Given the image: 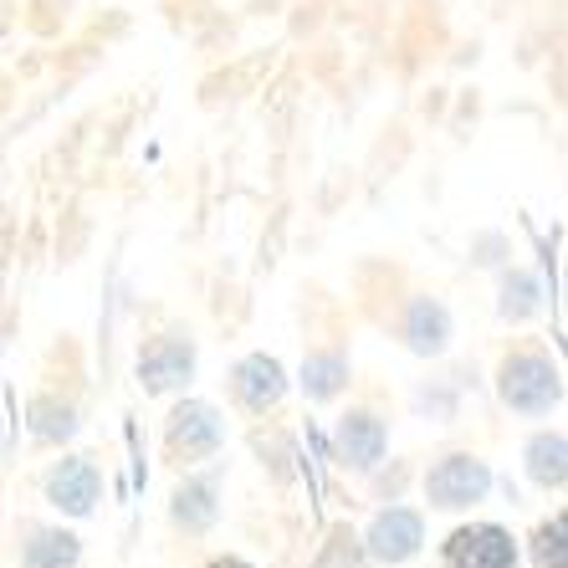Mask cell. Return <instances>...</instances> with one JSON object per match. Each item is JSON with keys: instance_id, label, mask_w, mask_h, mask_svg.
I'll return each mask as SVG.
<instances>
[{"instance_id": "ba28073f", "label": "cell", "mask_w": 568, "mask_h": 568, "mask_svg": "<svg viewBox=\"0 0 568 568\" xmlns=\"http://www.w3.org/2000/svg\"><path fill=\"white\" fill-rule=\"evenodd\" d=\"M384 450H389V425L374 410L338 415V425H333V462L344 466V471H358V476L379 471Z\"/></svg>"}, {"instance_id": "e0dca14e", "label": "cell", "mask_w": 568, "mask_h": 568, "mask_svg": "<svg viewBox=\"0 0 568 568\" xmlns=\"http://www.w3.org/2000/svg\"><path fill=\"white\" fill-rule=\"evenodd\" d=\"M369 542L358 538L354 528H333L328 538H323V548H317L313 568H369Z\"/></svg>"}, {"instance_id": "5bb4252c", "label": "cell", "mask_w": 568, "mask_h": 568, "mask_svg": "<svg viewBox=\"0 0 568 568\" xmlns=\"http://www.w3.org/2000/svg\"><path fill=\"white\" fill-rule=\"evenodd\" d=\"M82 538L67 528H27L21 538V568H78Z\"/></svg>"}, {"instance_id": "8fae6325", "label": "cell", "mask_w": 568, "mask_h": 568, "mask_svg": "<svg viewBox=\"0 0 568 568\" xmlns=\"http://www.w3.org/2000/svg\"><path fill=\"white\" fill-rule=\"evenodd\" d=\"M170 523L180 532H211L221 523V481L211 476H185L170 497Z\"/></svg>"}, {"instance_id": "52a82bcc", "label": "cell", "mask_w": 568, "mask_h": 568, "mask_svg": "<svg viewBox=\"0 0 568 568\" xmlns=\"http://www.w3.org/2000/svg\"><path fill=\"white\" fill-rule=\"evenodd\" d=\"M446 568H517V538L503 523H466L440 548Z\"/></svg>"}, {"instance_id": "3957f363", "label": "cell", "mask_w": 568, "mask_h": 568, "mask_svg": "<svg viewBox=\"0 0 568 568\" xmlns=\"http://www.w3.org/2000/svg\"><path fill=\"white\" fill-rule=\"evenodd\" d=\"M225 446V415L211 399H180L164 420V456L174 466H195Z\"/></svg>"}, {"instance_id": "ac0fdd59", "label": "cell", "mask_w": 568, "mask_h": 568, "mask_svg": "<svg viewBox=\"0 0 568 568\" xmlns=\"http://www.w3.org/2000/svg\"><path fill=\"white\" fill-rule=\"evenodd\" d=\"M72 430H78V420H72V410H57V405H47V399H37V405H31V436L37 440H67L72 436Z\"/></svg>"}, {"instance_id": "8992f818", "label": "cell", "mask_w": 568, "mask_h": 568, "mask_svg": "<svg viewBox=\"0 0 568 568\" xmlns=\"http://www.w3.org/2000/svg\"><path fill=\"white\" fill-rule=\"evenodd\" d=\"M41 491L62 517H93L98 503H103V471H98L93 456H62L47 471Z\"/></svg>"}, {"instance_id": "6da1fadb", "label": "cell", "mask_w": 568, "mask_h": 568, "mask_svg": "<svg viewBox=\"0 0 568 568\" xmlns=\"http://www.w3.org/2000/svg\"><path fill=\"white\" fill-rule=\"evenodd\" d=\"M497 399L513 415H528V420L554 415L558 399H564V374H558L554 354L538 344H523L513 354H503V364H497Z\"/></svg>"}, {"instance_id": "5b68a950", "label": "cell", "mask_w": 568, "mask_h": 568, "mask_svg": "<svg viewBox=\"0 0 568 568\" xmlns=\"http://www.w3.org/2000/svg\"><path fill=\"white\" fill-rule=\"evenodd\" d=\"M364 542H369L374 564H384V568L410 564L425 548V513L420 507H405V503L379 507V513L369 517V528H364Z\"/></svg>"}, {"instance_id": "2e32d148", "label": "cell", "mask_w": 568, "mask_h": 568, "mask_svg": "<svg viewBox=\"0 0 568 568\" xmlns=\"http://www.w3.org/2000/svg\"><path fill=\"white\" fill-rule=\"evenodd\" d=\"M528 554L532 568H568V507L538 523V532L528 538Z\"/></svg>"}, {"instance_id": "7a4b0ae2", "label": "cell", "mask_w": 568, "mask_h": 568, "mask_svg": "<svg viewBox=\"0 0 568 568\" xmlns=\"http://www.w3.org/2000/svg\"><path fill=\"white\" fill-rule=\"evenodd\" d=\"M491 491V466L471 450H446L430 471H425V503L436 513H471L476 503H487Z\"/></svg>"}, {"instance_id": "30bf717a", "label": "cell", "mask_w": 568, "mask_h": 568, "mask_svg": "<svg viewBox=\"0 0 568 568\" xmlns=\"http://www.w3.org/2000/svg\"><path fill=\"white\" fill-rule=\"evenodd\" d=\"M399 344L410 348V354L420 358H440L450 348V313L440 297H425V292H415L410 303H405V313H399Z\"/></svg>"}, {"instance_id": "9a60e30c", "label": "cell", "mask_w": 568, "mask_h": 568, "mask_svg": "<svg viewBox=\"0 0 568 568\" xmlns=\"http://www.w3.org/2000/svg\"><path fill=\"white\" fill-rule=\"evenodd\" d=\"M542 313V282L532 266H507L497 282V317L503 323H528Z\"/></svg>"}, {"instance_id": "ffe728a7", "label": "cell", "mask_w": 568, "mask_h": 568, "mask_svg": "<svg viewBox=\"0 0 568 568\" xmlns=\"http://www.w3.org/2000/svg\"><path fill=\"white\" fill-rule=\"evenodd\" d=\"M564 297H568V277H564Z\"/></svg>"}, {"instance_id": "d6986e66", "label": "cell", "mask_w": 568, "mask_h": 568, "mask_svg": "<svg viewBox=\"0 0 568 568\" xmlns=\"http://www.w3.org/2000/svg\"><path fill=\"white\" fill-rule=\"evenodd\" d=\"M205 568H252L246 558H236V554H225V558H215V564H205Z\"/></svg>"}, {"instance_id": "4fadbf2b", "label": "cell", "mask_w": 568, "mask_h": 568, "mask_svg": "<svg viewBox=\"0 0 568 568\" xmlns=\"http://www.w3.org/2000/svg\"><path fill=\"white\" fill-rule=\"evenodd\" d=\"M297 384H303V395L313 405H328L348 389V354L344 348H313L303 358V369H297Z\"/></svg>"}, {"instance_id": "7c38bea8", "label": "cell", "mask_w": 568, "mask_h": 568, "mask_svg": "<svg viewBox=\"0 0 568 568\" xmlns=\"http://www.w3.org/2000/svg\"><path fill=\"white\" fill-rule=\"evenodd\" d=\"M523 471H528V481L542 491L568 487V436L564 430H538V436H528V446H523Z\"/></svg>"}, {"instance_id": "9c48e42d", "label": "cell", "mask_w": 568, "mask_h": 568, "mask_svg": "<svg viewBox=\"0 0 568 568\" xmlns=\"http://www.w3.org/2000/svg\"><path fill=\"white\" fill-rule=\"evenodd\" d=\"M282 395H287V369H282V358H272V354L236 358V369H231V399H236L241 410L266 415L282 405Z\"/></svg>"}, {"instance_id": "277c9868", "label": "cell", "mask_w": 568, "mask_h": 568, "mask_svg": "<svg viewBox=\"0 0 568 568\" xmlns=\"http://www.w3.org/2000/svg\"><path fill=\"white\" fill-rule=\"evenodd\" d=\"M190 379H195V338L190 333L170 328L139 348V384H144V395H174Z\"/></svg>"}]
</instances>
